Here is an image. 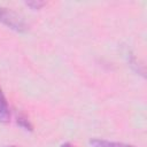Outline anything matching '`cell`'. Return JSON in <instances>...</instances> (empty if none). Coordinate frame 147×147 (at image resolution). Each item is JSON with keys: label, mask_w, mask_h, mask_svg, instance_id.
Instances as JSON below:
<instances>
[{"label": "cell", "mask_w": 147, "mask_h": 147, "mask_svg": "<svg viewBox=\"0 0 147 147\" xmlns=\"http://www.w3.org/2000/svg\"><path fill=\"white\" fill-rule=\"evenodd\" d=\"M0 22L18 32H24L28 29L24 20L17 13L6 7H0Z\"/></svg>", "instance_id": "1"}, {"label": "cell", "mask_w": 147, "mask_h": 147, "mask_svg": "<svg viewBox=\"0 0 147 147\" xmlns=\"http://www.w3.org/2000/svg\"><path fill=\"white\" fill-rule=\"evenodd\" d=\"M10 118V111L7 103V100L0 88V123H7Z\"/></svg>", "instance_id": "2"}, {"label": "cell", "mask_w": 147, "mask_h": 147, "mask_svg": "<svg viewBox=\"0 0 147 147\" xmlns=\"http://www.w3.org/2000/svg\"><path fill=\"white\" fill-rule=\"evenodd\" d=\"M90 145L92 147H134L131 145H126V144H122V142H114V141H108V140H103V139H91L90 140Z\"/></svg>", "instance_id": "3"}, {"label": "cell", "mask_w": 147, "mask_h": 147, "mask_svg": "<svg viewBox=\"0 0 147 147\" xmlns=\"http://www.w3.org/2000/svg\"><path fill=\"white\" fill-rule=\"evenodd\" d=\"M17 124L22 129H24V130H28V131H32L33 130V126L30 123V121L25 116H23V115H18L17 116Z\"/></svg>", "instance_id": "4"}, {"label": "cell", "mask_w": 147, "mask_h": 147, "mask_svg": "<svg viewBox=\"0 0 147 147\" xmlns=\"http://www.w3.org/2000/svg\"><path fill=\"white\" fill-rule=\"evenodd\" d=\"M25 3H26V6H29L32 9H40L42 6H45V2L40 1V0H31V1H26Z\"/></svg>", "instance_id": "5"}, {"label": "cell", "mask_w": 147, "mask_h": 147, "mask_svg": "<svg viewBox=\"0 0 147 147\" xmlns=\"http://www.w3.org/2000/svg\"><path fill=\"white\" fill-rule=\"evenodd\" d=\"M61 147H72V145H71V144H69V142H65V144H63Z\"/></svg>", "instance_id": "6"}, {"label": "cell", "mask_w": 147, "mask_h": 147, "mask_svg": "<svg viewBox=\"0 0 147 147\" xmlns=\"http://www.w3.org/2000/svg\"><path fill=\"white\" fill-rule=\"evenodd\" d=\"M10 147H14V146H10Z\"/></svg>", "instance_id": "7"}]
</instances>
